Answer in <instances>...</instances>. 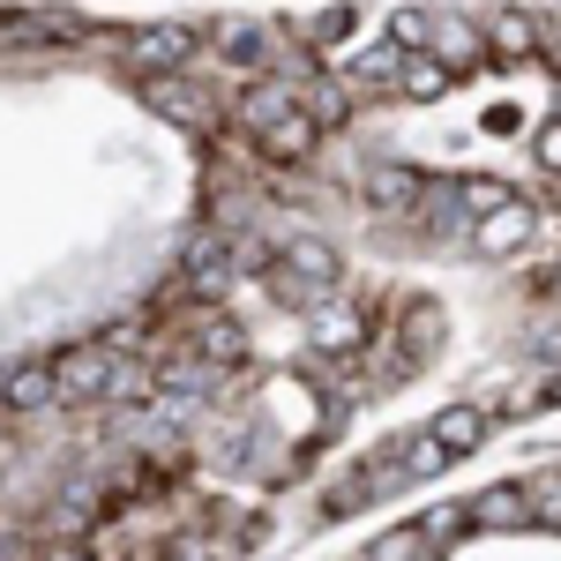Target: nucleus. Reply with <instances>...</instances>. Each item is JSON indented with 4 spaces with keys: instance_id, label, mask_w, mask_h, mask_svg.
<instances>
[{
    "instance_id": "obj_2",
    "label": "nucleus",
    "mask_w": 561,
    "mask_h": 561,
    "mask_svg": "<svg viewBox=\"0 0 561 561\" xmlns=\"http://www.w3.org/2000/svg\"><path fill=\"white\" fill-rule=\"evenodd\" d=\"M113 367H121V352L105 345V337H90V345H68L53 359V404H105V382H113Z\"/></svg>"
},
{
    "instance_id": "obj_26",
    "label": "nucleus",
    "mask_w": 561,
    "mask_h": 561,
    "mask_svg": "<svg viewBox=\"0 0 561 561\" xmlns=\"http://www.w3.org/2000/svg\"><path fill=\"white\" fill-rule=\"evenodd\" d=\"M38 561H98V554H83V547H53V554H38Z\"/></svg>"
},
{
    "instance_id": "obj_24",
    "label": "nucleus",
    "mask_w": 561,
    "mask_h": 561,
    "mask_svg": "<svg viewBox=\"0 0 561 561\" xmlns=\"http://www.w3.org/2000/svg\"><path fill=\"white\" fill-rule=\"evenodd\" d=\"M457 531H465V510H427V517H420V539H427V547H449Z\"/></svg>"
},
{
    "instance_id": "obj_19",
    "label": "nucleus",
    "mask_w": 561,
    "mask_h": 561,
    "mask_svg": "<svg viewBox=\"0 0 561 561\" xmlns=\"http://www.w3.org/2000/svg\"><path fill=\"white\" fill-rule=\"evenodd\" d=\"M434 337H442V307H434V300H412V307H404V352H412V359H427Z\"/></svg>"
},
{
    "instance_id": "obj_7",
    "label": "nucleus",
    "mask_w": 561,
    "mask_h": 561,
    "mask_svg": "<svg viewBox=\"0 0 561 561\" xmlns=\"http://www.w3.org/2000/svg\"><path fill=\"white\" fill-rule=\"evenodd\" d=\"M531 232H539V217L524 210V203H502V210H486L472 225V255L510 262V255H524V248H531Z\"/></svg>"
},
{
    "instance_id": "obj_20",
    "label": "nucleus",
    "mask_w": 561,
    "mask_h": 561,
    "mask_svg": "<svg viewBox=\"0 0 561 561\" xmlns=\"http://www.w3.org/2000/svg\"><path fill=\"white\" fill-rule=\"evenodd\" d=\"M427 554H434V547L420 539V524H397V531H382L359 561H427Z\"/></svg>"
},
{
    "instance_id": "obj_3",
    "label": "nucleus",
    "mask_w": 561,
    "mask_h": 561,
    "mask_svg": "<svg viewBox=\"0 0 561 561\" xmlns=\"http://www.w3.org/2000/svg\"><path fill=\"white\" fill-rule=\"evenodd\" d=\"M232 277H240V240H225V232H195V240L180 248V285H187L195 300H225Z\"/></svg>"
},
{
    "instance_id": "obj_8",
    "label": "nucleus",
    "mask_w": 561,
    "mask_h": 561,
    "mask_svg": "<svg viewBox=\"0 0 561 561\" xmlns=\"http://www.w3.org/2000/svg\"><path fill=\"white\" fill-rule=\"evenodd\" d=\"M217 38V53H225V68H240V76H270V68H277V31H270V23H255V15H240V23H217L210 31Z\"/></svg>"
},
{
    "instance_id": "obj_21",
    "label": "nucleus",
    "mask_w": 561,
    "mask_h": 561,
    "mask_svg": "<svg viewBox=\"0 0 561 561\" xmlns=\"http://www.w3.org/2000/svg\"><path fill=\"white\" fill-rule=\"evenodd\" d=\"M524 502H531V524L561 531V472H547V479H524Z\"/></svg>"
},
{
    "instance_id": "obj_11",
    "label": "nucleus",
    "mask_w": 561,
    "mask_h": 561,
    "mask_svg": "<svg viewBox=\"0 0 561 561\" xmlns=\"http://www.w3.org/2000/svg\"><path fill=\"white\" fill-rule=\"evenodd\" d=\"M420 53H434L449 76H465V68H479V60H486V38H479V23H465V15H434Z\"/></svg>"
},
{
    "instance_id": "obj_13",
    "label": "nucleus",
    "mask_w": 561,
    "mask_h": 561,
    "mask_svg": "<svg viewBox=\"0 0 561 561\" xmlns=\"http://www.w3.org/2000/svg\"><path fill=\"white\" fill-rule=\"evenodd\" d=\"M293 98H300V113H307V121H314L322 135L352 121V83H345V76H322V68H314V76H307Z\"/></svg>"
},
{
    "instance_id": "obj_16",
    "label": "nucleus",
    "mask_w": 561,
    "mask_h": 561,
    "mask_svg": "<svg viewBox=\"0 0 561 561\" xmlns=\"http://www.w3.org/2000/svg\"><path fill=\"white\" fill-rule=\"evenodd\" d=\"M465 517L486 524V531H517V524H531V502H524V486L510 479V486H486V494H472V502H465Z\"/></svg>"
},
{
    "instance_id": "obj_14",
    "label": "nucleus",
    "mask_w": 561,
    "mask_h": 561,
    "mask_svg": "<svg viewBox=\"0 0 561 561\" xmlns=\"http://www.w3.org/2000/svg\"><path fill=\"white\" fill-rule=\"evenodd\" d=\"M293 105H300V98H293V83H285V76H255V83L240 90V105H232V121H240L248 135H262L270 121H277V113H293Z\"/></svg>"
},
{
    "instance_id": "obj_18",
    "label": "nucleus",
    "mask_w": 561,
    "mask_h": 561,
    "mask_svg": "<svg viewBox=\"0 0 561 561\" xmlns=\"http://www.w3.org/2000/svg\"><path fill=\"white\" fill-rule=\"evenodd\" d=\"M449 83H457V76H449L434 53H404V68H397V90H404V98H442Z\"/></svg>"
},
{
    "instance_id": "obj_15",
    "label": "nucleus",
    "mask_w": 561,
    "mask_h": 561,
    "mask_svg": "<svg viewBox=\"0 0 561 561\" xmlns=\"http://www.w3.org/2000/svg\"><path fill=\"white\" fill-rule=\"evenodd\" d=\"M479 38H486V53H494V60H531V53H539V23H531L524 8H494Z\"/></svg>"
},
{
    "instance_id": "obj_4",
    "label": "nucleus",
    "mask_w": 561,
    "mask_h": 561,
    "mask_svg": "<svg viewBox=\"0 0 561 561\" xmlns=\"http://www.w3.org/2000/svg\"><path fill=\"white\" fill-rule=\"evenodd\" d=\"M142 98H150L165 121H180V128H195V135H217V128H225L217 98L203 83H187V76H142Z\"/></svg>"
},
{
    "instance_id": "obj_23",
    "label": "nucleus",
    "mask_w": 561,
    "mask_h": 561,
    "mask_svg": "<svg viewBox=\"0 0 561 561\" xmlns=\"http://www.w3.org/2000/svg\"><path fill=\"white\" fill-rule=\"evenodd\" d=\"M165 561H225V547H210V539H203L195 524H180V539L165 547Z\"/></svg>"
},
{
    "instance_id": "obj_25",
    "label": "nucleus",
    "mask_w": 561,
    "mask_h": 561,
    "mask_svg": "<svg viewBox=\"0 0 561 561\" xmlns=\"http://www.w3.org/2000/svg\"><path fill=\"white\" fill-rule=\"evenodd\" d=\"M531 150H539V165H547V173H561V121H547V128L531 135Z\"/></svg>"
},
{
    "instance_id": "obj_9",
    "label": "nucleus",
    "mask_w": 561,
    "mask_h": 561,
    "mask_svg": "<svg viewBox=\"0 0 561 561\" xmlns=\"http://www.w3.org/2000/svg\"><path fill=\"white\" fill-rule=\"evenodd\" d=\"M0 412H8V420L53 412V359H15V367H0Z\"/></svg>"
},
{
    "instance_id": "obj_1",
    "label": "nucleus",
    "mask_w": 561,
    "mask_h": 561,
    "mask_svg": "<svg viewBox=\"0 0 561 561\" xmlns=\"http://www.w3.org/2000/svg\"><path fill=\"white\" fill-rule=\"evenodd\" d=\"M195 45H203V31H195V23H142V31H128V38H121V60H128L135 83H142V76H187Z\"/></svg>"
},
{
    "instance_id": "obj_10",
    "label": "nucleus",
    "mask_w": 561,
    "mask_h": 561,
    "mask_svg": "<svg viewBox=\"0 0 561 561\" xmlns=\"http://www.w3.org/2000/svg\"><path fill=\"white\" fill-rule=\"evenodd\" d=\"M486 427H494V412H486V404H442V412L427 420V442H434V457L449 465V457L479 449V442H486Z\"/></svg>"
},
{
    "instance_id": "obj_17",
    "label": "nucleus",
    "mask_w": 561,
    "mask_h": 561,
    "mask_svg": "<svg viewBox=\"0 0 561 561\" xmlns=\"http://www.w3.org/2000/svg\"><path fill=\"white\" fill-rule=\"evenodd\" d=\"M397 68H404V45H397V38H389V45H367V53H352V68H345L352 98H359V90H397Z\"/></svg>"
},
{
    "instance_id": "obj_22",
    "label": "nucleus",
    "mask_w": 561,
    "mask_h": 561,
    "mask_svg": "<svg viewBox=\"0 0 561 561\" xmlns=\"http://www.w3.org/2000/svg\"><path fill=\"white\" fill-rule=\"evenodd\" d=\"M427 23H434L427 8H397V15H389V38L404 45V53H420V45H427Z\"/></svg>"
},
{
    "instance_id": "obj_12",
    "label": "nucleus",
    "mask_w": 561,
    "mask_h": 561,
    "mask_svg": "<svg viewBox=\"0 0 561 561\" xmlns=\"http://www.w3.org/2000/svg\"><path fill=\"white\" fill-rule=\"evenodd\" d=\"M314 142H322V128L307 121L300 105H293V113H277V121L255 135V150L270 158V165H307V158H314Z\"/></svg>"
},
{
    "instance_id": "obj_5",
    "label": "nucleus",
    "mask_w": 561,
    "mask_h": 561,
    "mask_svg": "<svg viewBox=\"0 0 561 561\" xmlns=\"http://www.w3.org/2000/svg\"><path fill=\"white\" fill-rule=\"evenodd\" d=\"M420 187H427V180H420V165H397V158H382V165H367V173H359V203H367V210H382V217H420Z\"/></svg>"
},
{
    "instance_id": "obj_6",
    "label": "nucleus",
    "mask_w": 561,
    "mask_h": 561,
    "mask_svg": "<svg viewBox=\"0 0 561 561\" xmlns=\"http://www.w3.org/2000/svg\"><path fill=\"white\" fill-rule=\"evenodd\" d=\"M307 337H314V352H352V345H367V314L345 300V293H322V300L307 307Z\"/></svg>"
}]
</instances>
